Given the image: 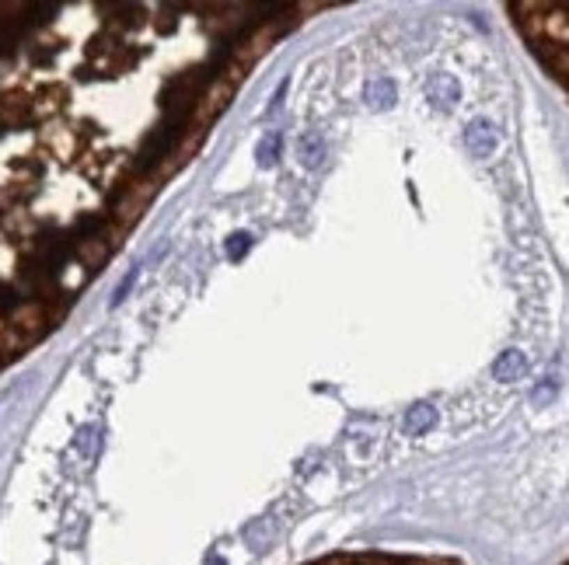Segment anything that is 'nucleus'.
I'll list each match as a JSON object with an SVG mask.
<instances>
[{"label": "nucleus", "instance_id": "3", "mask_svg": "<svg viewBox=\"0 0 569 565\" xmlns=\"http://www.w3.org/2000/svg\"><path fill=\"white\" fill-rule=\"evenodd\" d=\"M562 565H569V558H566V562H562Z\"/></svg>", "mask_w": 569, "mask_h": 565}, {"label": "nucleus", "instance_id": "2", "mask_svg": "<svg viewBox=\"0 0 569 565\" xmlns=\"http://www.w3.org/2000/svg\"><path fill=\"white\" fill-rule=\"evenodd\" d=\"M304 565H461V562L430 551H332Z\"/></svg>", "mask_w": 569, "mask_h": 565}, {"label": "nucleus", "instance_id": "1", "mask_svg": "<svg viewBox=\"0 0 569 565\" xmlns=\"http://www.w3.org/2000/svg\"><path fill=\"white\" fill-rule=\"evenodd\" d=\"M506 15L538 67L569 95V4H506Z\"/></svg>", "mask_w": 569, "mask_h": 565}]
</instances>
